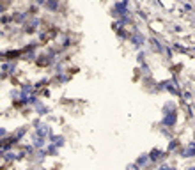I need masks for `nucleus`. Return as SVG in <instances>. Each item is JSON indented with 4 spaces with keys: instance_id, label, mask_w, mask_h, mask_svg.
I'll return each mask as SVG.
<instances>
[{
    "instance_id": "6",
    "label": "nucleus",
    "mask_w": 195,
    "mask_h": 170,
    "mask_svg": "<svg viewBox=\"0 0 195 170\" xmlns=\"http://www.w3.org/2000/svg\"><path fill=\"white\" fill-rule=\"evenodd\" d=\"M51 140H53V145H59V147L64 144V138L62 137H51Z\"/></svg>"
},
{
    "instance_id": "3",
    "label": "nucleus",
    "mask_w": 195,
    "mask_h": 170,
    "mask_svg": "<svg viewBox=\"0 0 195 170\" xmlns=\"http://www.w3.org/2000/svg\"><path fill=\"white\" fill-rule=\"evenodd\" d=\"M183 156H185V158H192V156H195V142L190 144V145L183 151Z\"/></svg>"
},
{
    "instance_id": "8",
    "label": "nucleus",
    "mask_w": 195,
    "mask_h": 170,
    "mask_svg": "<svg viewBox=\"0 0 195 170\" xmlns=\"http://www.w3.org/2000/svg\"><path fill=\"white\" fill-rule=\"evenodd\" d=\"M176 147H178V142H176V140H172V144H169V151H174Z\"/></svg>"
},
{
    "instance_id": "2",
    "label": "nucleus",
    "mask_w": 195,
    "mask_h": 170,
    "mask_svg": "<svg viewBox=\"0 0 195 170\" xmlns=\"http://www.w3.org/2000/svg\"><path fill=\"white\" fill-rule=\"evenodd\" d=\"M144 41H146V37H144L140 32H135V35L131 37V43H133L135 46H140V44H144Z\"/></svg>"
},
{
    "instance_id": "1",
    "label": "nucleus",
    "mask_w": 195,
    "mask_h": 170,
    "mask_svg": "<svg viewBox=\"0 0 195 170\" xmlns=\"http://www.w3.org/2000/svg\"><path fill=\"white\" fill-rule=\"evenodd\" d=\"M163 124L172 128V126L176 124V112H172V114H167V115L163 117Z\"/></svg>"
},
{
    "instance_id": "9",
    "label": "nucleus",
    "mask_w": 195,
    "mask_h": 170,
    "mask_svg": "<svg viewBox=\"0 0 195 170\" xmlns=\"http://www.w3.org/2000/svg\"><path fill=\"white\" fill-rule=\"evenodd\" d=\"M46 5H48L50 9H57V7H59V4H57V2H50V4H46Z\"/></svg>"
},
{
    "instance_id": "7",
    "label": "nucleus",
    "mask_w": 195,
    "mask_h": 170,
    "mask_svg": "<svg viewBox=\"0 0 195 170\" xmlns=\"http://www.w3.org/2000/svg\"><path fill=\"white\" fill-rule=\"evenodd\" d=\"M36 106H37V110H39V114H41V115H44V114H46V112H48V108H46V106H43V105H41V103H37V105H36Z\"/></svg>"
},
{
    "instance_id": "4",
    "label": "nucleus",
    "mask_w": 195,
    "mask_h": 170,
    "mask_svg": "<svg viewBox=\"0 0 195 170\" xmlns=\"http://www.w3.org/2000/svg\"><path fill=\"white\" fill-rule=\"evenodd\" d=\"M162 158H163V153H162L160 149L151 151V156H149V160H151V161H156V160H162Z\"/></svg>"
},
{
    "instance_id": "10",
    "label": "nucleus",
    "mask_w": 195,
    "mask_h": 170,
    "mask_svg": "<svg viewBox=\"0 0 195 170\" xmlns=\"http://www.w3.org/2000/svg\"><path fill=\"white\" fill-rule=\"evenodd\" d=\"M190 170H195V167H194V169H190Z\"/></svg>"
},
{
    "instance_id": "5",
    "label": "nucleus",
    "mask_w": 195,
    "mask_h": 170,
    "mask_svg": "<svg viewBox=\"0 0 195 170\" xmlns=\"http://www.w3.org/2000/svg\"><path fill=\"white\" fill-rule=\"evenodd\" d=\"M147 161H151V160H149V154H142V156H140V158L137 160V165L140 167V165H146Z\"/></svg>"
}]
</instances>
